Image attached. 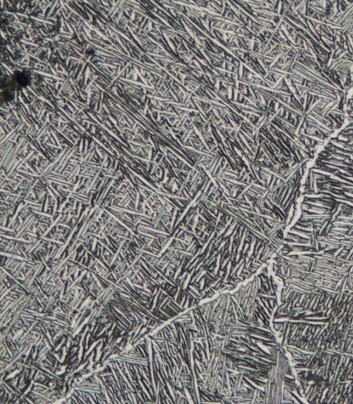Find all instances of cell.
<instances>
[{"label": "cell", "mask_w": 353, "mask_h": 404, "mask_svg": "<svg viewBox=\"0 0 353 404\" xmlns=\"http://www.w3.org/2000/svg\"><path fill=\"white\" fill-rule=\"evenodd\" d=\"M31 82L30 74L28 71H17L11 78V88L18 89L29 86Z\"/></svg>", "instance_id": "1"}]
</instances>
